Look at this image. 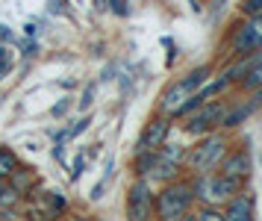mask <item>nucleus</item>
Returning a JSON list of instances; mask_svg holds the SVG:
<instances>
[{"label": "nucleus", "mask_w": 262, "mask_h": 221, "mask_svg": "<svg viewBox=\"0 0 262 221\" xmlns=\"http://www.w3.org/2000/svg\"><path fill=\"white\" fill-rule=\"evenodd\" d=\"M83 168H85V156H77V159H74V171H71V180H77V177L83 174Z\"/></svg>", "instance_id": "15"}, {"label": "nucleus", "mask_w": 262, "mask_h": 221, "mask_svg": "<svg viewBox=\"0 0 262 221\" xmlns=\"http://www.w3.org/2000/svg\"><path fill=\"white\" fill-rule=\"evenodd\" d=\"M168 133H171V115L154 118V121L142 130L139 142H136V153H139V151H159V148L165 145Z\"/></svg>", "instance_id": "7"}, {"label": "nucleus", "mask_w": 262, "mask_h": 221, "mask_svg": "<svg viewBox=\"0 0 262 221\" xmlns=\"http://www.w3.org/2000/svg\"><path fill=\"white\" fill-rule=\"evenodd\" d=\"M242 12H245L248 18H256V15H262V0H245V3H242Z\"/></svg>", "instance_id": "14"}, {"label": "nucleus", "mask_w": 262, "mask_h": 221, "mask_svg": "<svg viewBox=\"0 0 262 221\" xmlns=\"http://www.w3.org/2000/svg\"><path fill=\"white\" fill-rule=\"evenodd\" d=\"M224 115H227L224 104H206V101H203L194 112H189L186 133H191V136H206V133H212L218 124H224Z\"/></svg>", "instance_id": "5"}, {"label": "nucleus", "mask_w": 262, "mask_h": 221, "mask_svg": "<svg viewBox=\"0 0 262 221\" xmlns=\"http://www.w3.org/2000/svg\"><path fill=\"white\" fill-rule=\"evenodd\" d=\"M92 97H95V86H89V89L83 92V101H80V106H83V109H89V106H92Z\"/></svg>", "instance_id": "17"}, {"label": "nucleus", "mask_w": 262, "mask_h": 221, "mask_svg": "<svg viewBox=\"0 0 262 221\" xmlns=\"http://www.w3.org/2000/svg\"><path fill=\"white\" fill-rule=\"evenodd\" d=\"M262 47V15L250 18V24H245L233 38V50L236 53H250V50H259Z\"/></svg>", "instance_id": "8"}, {"label": "nucleus", "mask_w": 262, "mask_h": 221, "mask_svg": "<svg viewBox=\"0 0 262 221\" xmlns=\"http://www.w3.org/2000/svg\"><path fill=\"white\" fill-rule=\"evenodd\" d=\"M194 186V198L201 204H212V207H221L227 200L238 195V189L245 186V180H236V177H227V174H215V171H206V174H198V183Z\"/></svg>", "instance_id": "1"}, {"label": "nucleus", "mask_w": 262, "mask_h": 221, "mask_svg": "<svg viewBox=\"0 0 262 221\" xmlns=\"http://www.w3.org/2000/svg\"><path fill=\"white\" fill-rule=\"evenodd\" d=\"M224 156H227V142L221 136H209L206 133V139L186 156V163H189V168L194 174H206V171H215Z\"/></svg>", "instance_id": "4"}, {"label": "nucleus", "mask_w": 262, "mask_h": 221, "mask_svg": "<svg viewBox=\"0 0 262 221\" xmlns=\"http://www.w3.org/2000/svg\"><path fill=\"white\" fill-rule=\"evenodd\" d=\"M248 89H259L262 86V56L253 62V68L248 71V83H245Z\"/></svg>", "instance_id": "13"}, {"label": "nucleus", "mask_w": 262, "mask_h": 221, "mask_svg": "<svg viewBox=\"0 0 262 221\" xmlns=\"http://www.w3.org/2000/svg\"><path fill=\"white\" fill-rule=\"evenodd\" d=\"M68 104H71V101H62L59 106H53V115H62V112H65V109H68Z\"/></svg>", "instance_id": "18"}, {"label": "nucleus", "mask_w": 262, "mask_h": 221, "mask_svg": "<svg viewBox=\"0 0 262 221\" xmlns=\"http://www.w3.org/2000/svg\"><path fill=\"white\" fill-rule=\"evenodd\" d=\"M227 221H250L253 218V198H245V195H233L230 204L224 210Z\"/></svg>", "instance_id": "10"}, {"label": "nucleus", "mask_w": 262, "mask_h": 221, "mask_svg": "<svg viewBox=\"0 0 262 221\" xmlns=\"http://www.w3.org/2000/svg\"><path fill=\"white\" fill-rule=\"evenodd\" d=\"M6 186H9V180H0V195L6 192Z\"/></svg>", "instance_id": "20"}, {"label": "nucleus", "mask_w": 262, "mask_h": 221, "mask_svg": "<svg viewBox=\"0 0 262 221\" xmlns=\"http://www.w3.org/2000/svg\"><path fill=\"white\" fill-rule=\"evenodd\" d=\"M15 168H18V156L9 148H0V180H9Z\"/></svg>", "instance_id": "12"}, {"label": "nucleus", "mask_w": 262, "mask_h": 221, "mask_svg": "<svg viewBox=\"0 0 262 221\" xmlns=\"http://www.w3.org/2000/svg\"><path fill=\"white\" fill-rule=\"evenodd\" d=\"M154 212H156V198L150 192V183L144 177H139L130 186V195H127V215L142 221V218H150Z\"/></svg>", "instance_id": "6"}, {"label": "nucleus", "mask_w": 262, "mask_h": 221, "mask_svg": "<svg viewBox=\"0 0 262 221\" xmlns=\"http://www.w3.org/2000/svg\"><path fill=\"white\" fill-rule=\"evenodd\" d=\"M221 174L236 177V180H248V174H250V153L238 151V153H233V156H224V159H221Z\"/></svg>", "instance_id": "9"}, {"label": "nucleus", "mask_w": 262, "mask_h": 221, "mask_svg": "<svg viewBox=\"0 0 262 221\" xmlns=\"http://www.w3.org/2000/svg\"><path fill=\"white\" fill-rule=\"evenodd\" d=\"M109 6H112V12H118V15H127V0H109Z\"/></svg>", "instance_id": "16"}, {"label": "nucleus", "mask_w": 262, "mask_h": 221, "mask_svg": "<svg viewBox=\"0 0 262 221\" xmlns=\"http://www.w3.org/2000/svg\"><path fill=\"white\" fill-rule=\"evenodd\" d=\"M12 33H9V27H0V42H9Z\"/></svg>", "instance_id": "19"}, {"label": "nucleus", "mask_w": 262, "mask_h": 221, "mask_svg": "<svg viewBox=\"0 0 262 221\" xmlns=\"http://www.w3.org/2000/svg\"><path fill=\"white\" fill-rule=\"evenodd\" d=\"M9 180H12V189L18 192V195H21V192L30 195L33 186H36V180H33V171H30V168H15L12 174H9Z\"/></svg>", "instance_id": "11"}, {"label": "nucleus", "mask_w": 262, "mask_h": 221, "mask_svg": "<svg viewBox=\"0 0 262 221\" xmlns=\"http://www.w3.org/2000/svg\"><path fill=\"white\" fill-rule=\"evenodd\" d=\"M194 204V186L191 183H180V180H171L165 183V189L156 195V215L168 221L186 218Z\"/></svg>", "instance_id": "2"}, {"label": "nucleus", "mask_w": 262, "mask_h": 221, "mask_svg": "<svg viewBox=\"0 0 262 221\" xmlns=\"http://www.w3.org/2000/svg\"><path fill=\"white\" fill-rule=\"evenodd\" d=\"M206 80H209V68L201 65V68H194L191 74H186L183 80H177L174 86H168L165 92H162V97H159V112L162 115H177L180 106L186 104Z\"/></svg>", "instance_id": "3"}]
</instances>
